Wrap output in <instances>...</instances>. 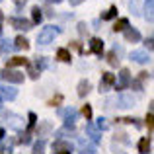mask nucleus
Returning <instances> with one entry per match:
<instances>
[{
  "label": "nucleus",
  "instance_id": "11",
  "mask_svg": "<svg viewBox=\"0 0 154 154\" xmlns=\"http://www.w3.org/2000/svg\"><path fill=\"white\" fill-rule=\"evenodd\" d=\"M119 80H121V84H119L117 88H125V86H129V80H131V78H129V70H127V68H123V70H121Z\"/></svg>",
  "mask_w": 154,
  "mask_h": 154
},
{
  "label": "nucleus",
  "instance_id": "14",
  "mask_svg": "<svg viewBox=\"0 0 154 154\" xmlns=\"http://www.w3.org/2000/svg\"><path fill=\"white\" fill-rule=\"evenodd\" d=\"M115 16H117V8L111 6V8H109V10L102 16V18H103V20H111V18H115Z\"/></svg>",
  "mask_w": 154,
  "mask_h": 154
},
{
  "label": "nucleus",
  "instance_id": "26",
  "mask_svg": "<svg viewBox=\"0 0 154 154\" xmlns=\"http://www.w3.org/2000/svg\"><path fill=\"white\" fill-rule=\"evenodd\" d=\"M2 137H4V131H2V129H0V139H2Z\"/></svg>",
  "mask_w": 154,
  "mask_h": 154
},
{
  "label": "nucleus",
  "instance_id": "23",
  "mask_svg": "<svg viewBox=\"0 0 154 154\" xmlns=\"http://www.w3.org/2000/svg\"><path fill=\"white\" fill-rule=\"evenodd\" d=\"M82 2H84V0H70L72 6H78V4H82Z\"/></svg>",
  "mask_w": 154,
  "mask_h": 154
},
{
  "label": "nucleus",
  "instance_id": "6",
  "mask_svg": "<svg viewBox=\"0 0 154 154\" xmlns=\"http://www.w3.org/2000/svg\"><path fill=\"white\" fill-rule=\"evenodd\" d=\"M57 59L63 60V63H70V59H72V57H70V51L64 49V47H60V49L57 51Z\"/></svg>",
  "mask_w": 154,
  "mask_h": 154
},
{
  "label": "nucleus",
  "instance_id": "21",
  "mask_svg": "<svg viewBox=\"0 0 154 154\" xmlns=\"http://www.w3.org/2000/svg\"><path fill=\"white\" fill-rule=\"evenodd\" d=\"M35 119H37V117H35V113H29V123H31V125L35 123Z\"/></svg>",
  "mask_w": 154,
  "mask_h": 154
},
{
  "label": "nucleus",
  "instance_id": "24",
  "mask_svg": "<svg viewBox=\"0 0 154 154\" xmlns=\"http://www.w3.org/2000/svg\"><path fill=\"white\" fill-rule=\"evenodd\" d=\"M55 154H70V152H68V148H66V146H64L63 150H59V152H55Z\"/></svg>",
  "mask_w": 154,
  "mask_h": 154
},
{
  "label": "nucleus",
  "instance_id": "27",
  "mask_svg": "<svg viewBox=\"0 0 154 154\" xmlns=\"http://www.w3.org/2000/svg\"><path fill=\"white\" fill-rule=\"evenodd\" d=\"M51 2H60V0H51Z\"/></svg>",
  "mask_w": 154,
  "mask_h": 154
},
{
  "label": "nucleus",
  "instance_id": "13",
  "mask_svg": "<svg viewBox=\"0 0 154 154\" xmlns=\"http://www.w3.org/2000/svg\"><path fill=\"white\" fill-rule=\"evenodd\" d=\"M103 84L105 86H113V84H115V76H113L111 72H103Z\"/></svg>",
  "mask_w": 154,
  "mask_h": 154
},
{
  "label": "nucleus",
  "instance_id": "1",
  "mask_svg": "<svg viewBox=\"0 0 154 154\" xmlns=\"http://www.w3.org/2000/svg\"><path fill=\"white\" fill-rule=\"evenodd\" d=\"M2 78L6 80V82H14V84H20V82H23V74H22V72L10 70V68H6V70L2 72Z\"/></svg>",
  "mask_w": 154,
  "mask_h": 154
},
{
  "label": "nucleus",
  "instance_id": "12",
  "mask_svg": "<svg viewBox=\"0 0 154 154\" xmlns=\"http://www.w3.org/2000/svg\"><path fill=\"white\" fill-rule=\"evenodd\" d=\"M127 26H129V20H127V18H121L119 22L113 23V31H123Z\"/></svg>",
  "mask_w": 154,
  "mask_h": 154
},
{
  "label": "nucleus",
  "instance_id": "22",
  "mask_svg": "<svg viewBox=\"0 0 154 154\" xmlns=\"http://www.w3.org/2000/svg\"><path fill=\"white\" fill-rule=\"evenodd\" d=\"M144 43H146V47H148V49H152V37H148Z\"/></svg>",
  "mask_w": 154,
  "mask_h": 154
},
{
  "label": "nucleus",
  "instance_id": "3",
  "mask_svg": "<svg viewBox=\"0 0 154 154\" xmlns=\"http://www.w3.org/2000/svg\"><path fill=\"white\" fill-rule=\"evenodd\" d=\"M90 51L96 53V55H102V51H103V41H102V39H98V37H94V39L90 41Z\"/></svg>",
  "mask_w": 154,
  "mask_h": 154
},
{
  "label": "nucleus",
  "instance_id": "19",
  "mask_svg": "<svg viewBox=\"0 0 154 154\" xmlns=\"http://www.w3.org/2000/svg\"><path fill=\"white\" fill-rule=\"evenodd\" d=\"M60 102H63V96L59 94V96H57V98H53L51 102H49V105H57V103H60Z\"/></svg>",
  "mask_w": 154,
  "mask_h": 154
},
{
  "label": "nucleus",
  "instance_id": "17",
  "mask_svg": "<svg viewBox=\"0 0 154 154\" xmlns=\"http://www.w3.org/2000/svg\"><path fill=\"white\" fill-rule=\"evenodd\" d=\"M82 115L84 117H86V119H90V117H92V107H90V105H84V107H82Z\"/></svg>",
  "mask_w": 154,
  "mask_h": 154
},
{
  "label": "nucleus",
  "instance_id": "15",
  "mask_svg": "<svg viewBox=\"0 0 154 154\" xmlns=\"http://www.w3.org/2000/svg\"><path fill=\"white\" fill-rule=\"evenodd\" d=\"M107 63L109 64H111V66H117V64H119V59H117V57H115V53H107Z\"/></svg>",
  "mask_w": 154,
  "mask_h": 154
},
{
  "label": "nucleus",
  "instance_id": "5",
  "mask_svg": "<svg viewBox=\"0 0 154 154\" xmlns=\"http://www.w3.org/2000/svg\"><path fill=\"white\" fill-rule=\"evenodd\" d=\"M139 152L140 154H148V152H150V139L143 137V139L139 140Z\"/></svg>",
  "mask_w": 154,
  "mask_h": 154
},
{
  "label": "nucleus",
  "instance_id": "2",
  "mask_svg": "<svg viewBox=\"0 0 154 154\" xmlns=\"http://www.w3.org/2000/svg\"><path fill=\"white\" fill-rule=\"evenodd\" d=\"M59 29H55V27H45V29L39 33V43H49L53 37H55V33Z\"/></svg>",
  "mask_w": 154,
  "mask_h": 154
},
{
  "label": "nucleus",
  "instance_id": "25",
  "mask_svg": "<svg viewBox=\"0 0 154 154\" xmlns=\"http://www.w3.org/2000/svg\"><path fill=\"white\" fill-rule=\"evenodd\" d=\"M2 20H4V14H2V12H0V23H2Z\"/></svg>",
  "mask_w": 154,
  "mask_h": 154
},
{
  "label": "nucleus",
  "instance_id": "16",
  "mask_svg": "<svg viewBox=\"0 0 154 154\" xmlns=\"http://www.w3.org/2000/svg\"><path fill=\"white\" fill-rule=\"evenodd\" d=\"M31 16H33V22L35 23H39L43 20V14H41V10H39V8H33V14H31Z\"/></svg>",
  "mask_w": 154,
  "mask_h": 154
},
{
  "label": "nucleus",
  "instance_id": "18",
  "mask_svg": "<svg viewBox=\"0 0 154 154\" xmlns=\"http://www.w3.org/2000/svg\"><path fill=\"white\" fill-rule=\"evenodd\" d=\"M154 117H152V113H148V115H146V125H148V131H152V125H154Z\"/></svg>",
  "mask_w": 154,
  "mask_h": 154
},
{
  "label": "nucleus",
  "instance_id": "4",
  "mask_svg": "<svg viewBox=\"0 0 154 154\" xmlns=\"http://www.w3.org/2000/svg\"><path fill=\"white\" fill-rule=\"evenodd\" d=\"M10 23L14 27H18V29H29V22H27V20H22V18H12Z\"/></svg>",
  "mask_w": 154,
  "mask_h": 154
},
{
  "label": "nucleus",
  "instance_id": "20",
  "mask_svg": "<svg viewBox=\"0 0 154 154\" xmlns=\"http://www.w3.org/2000/svg\"><path fill=\"white\" fill-rule=\"evenodd\" d=\"M133 57H135L137 60H146V57H144L143 53H135V55H133Z\"/></svg>",
  "mask_w": 154,
  "mask_h": 154
},
{
  "label": "nucleus",
  "instance_id": "10",
  "mask_svg": "<svg viewBox=\"0 0 154 154\" xmlns=\"http://www.w3.org/2000/svg\"><path fill=\"white\" fill-rule=\"evenodd\" d=\"M88 92H90V82H88V80H82V82L78 84V96H80V98H84Z\"/></svg>",
  "mask_w": 154,
  "mask_h": 154
},
{
  "label": "nucleus",
  "instance_id": "7",
  "mask_svg": "<svg viewBox=\"0 0 154 154\" xmlns=\"http://www.w3.org/2000/svg\"><path fill=\"white\" fill-rule=\"evenodd\" d=\"M23 64H29L27 59H23V57H14V59L8 60V68L10 66H23Z\"/></svg>",
  "mask_w": 154,
  "mask_h": 154
},
{
  "label": "nucleus",
  "instance_id": "8",
  "mask_svg": "<svg viewBox=\"0 0 154 154\" xmlns=\"http://www.w3.org/2000/svg\"><path fill=\"white\" fill-rule=\"evenodd\" d=\"M14 45H16V49H29V41H27L26 37H22V35H20V37H16V41H14Z\"/></svg>",
  "mask_w": 154,
  "mask_h": 154
},
{
  "label": "nucleus",
  "instance_id": "9",
  "mask_svg": "<svg viewBox=\"0 0 154 154\" xmlns=\"http://www.w3.org/2000/svg\"><path fill=\"white\" fill-rule=\"evenodd\" d=\"M125 39H127V41H139L140 33L137 29H125Z\"/></svg>",
  "mask_w": 154,
  "mask_h": 154
}]
</instances>
